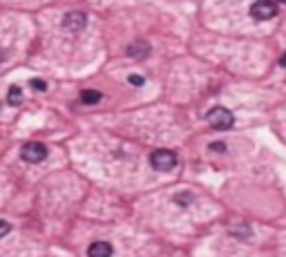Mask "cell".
I'll return each instance as SVG.
<instances>
[{
	"mask_svg": "<svg viewBox=\"0 0 286 257\" xmlns=\"http://www.w3.org/2000/svg\"><path fill=\"white\" fill-rule=\"evenodd\" d=\"M208 123H210V127H215V130H231L233 123H235V119H233V112L228 110V107H212L210 112L206 114Z\"/></svg>",
	"mask_w": 286,
	"mask_h": 257,
	"instance_id": "obj_1",
	"label": "cell"
},
{
	"mask_svg": "<svg viewBox=\"0 0 286 257\" xmlns=\"http://www.w3.org/2000/svg\"><path fill=\"white\" fill-rule=\"evenodd\" d=\"M177 163H179V159H177V154L173 150H154L150 154V166L159 172L173 170V168H177Z\"/></svg>",
	"mask_w": 286,
	"mask_h": 257,
	"instance_id": "obj_2",
	"label": "cell"
},
{
	"mask_svg": "<svg viewBox=\"0 0 286 257\" xmlns=\"http://www.w3.org/2000/svg\"><path fill=\"white\" fill-rule=\"evenodd\" d=\"M251 16L255 20H270L277 16V5L275 0H257L251 5Z\"/></svg>",
	"mask_w": 286,
	"mask_h": 257,
	"instance_id": "obj_3",
	"label": "cell"
},
{
	"mask_svg": "<svg viewBox=\"0 0 286 257\" xmlns=\"http://www.w3.org/2000/svg\"><path fill=\"white\" fill-rule=\"evenodd\" d=\"M20 152H23V159H25V161H29V163H40V161H45V157H47V148H45L40 141H29V143H25Z\"/></svg>",
	"mask_w": 286,
	"mask_h": 257,
	"instance_id": "obj_4",
	"label": "cell"
},
{
	"mask_svg": "<svg viewBox=\"0 0 286 257\" xmlns=\"http://www.w3.org/2000/svg\"><path fill=\"white\" fill-rule=\"evenodd\" d=\"M87 25V16L83 12H67L63 16V27L72 34H79L81 29H85Z\"/></svg>",
	"mask_w": 286,
	"mask_h": 257,
	"instance_id": "obj_5",
	"label": "cell"
},
{
	"mask_svg": "<svg viewBox=\"0 0 286 257\" xmlns=\"http://www.w3.org/2000/svg\"><path fill=\"white\" fill-rule=\"evenodd\" d=\"M112 244H107V241H94L87 248V257H112Z\"/></svg>",
	"mask_w": 286,
	"mask_h": 257,
	"instance_id": "obj_6",
	"label": "cell"
},
{
	"mask_svg": "<svg viewBox=\"0 0 286 257\" xmlns=\"http://www.w3.org/2000/svg\"><path fill=\"white\" fill-rule=\"evenodd\" d=\"M148 54H150V45L143 43V40H137V43H132L128 47V56H132V58H143Z\"/></svg>",
	"mask_w": 286,
	"mask_h": 257,
	"instance_id": "obj_7",
	"label": "cell"
},
{
	"mask_svg": "<svg viewBox=\"0 0 286 257\" xmlns=\"http://www.w3.org/2000/svg\"><path fill=\"white\" fill-rule=\"evenodd\" d=\"M101 99H103V94L98 90H83L81 92V101L85 103V105H96Z\"/></svg>",
	"mask_w": 286,
	"mask_h": 257,
	"instance_id": "obj_8",
	"label": "cell"
},
{
	"mask_svg": "<svg viewBox=\"0 0 286 257\" xmlns=\"http://www.w3.org/2000/svg\"><path fill=\"white\" fill-rule=\"evenodd\" d=\"M7 101H9V105H20V101H23V92H20V87L18 85H12L9 87V92H7Z\"/></svg>",
	"mask_w": 286,
	"mask_h": 257,
	"instance_id": "obj_9",
	"label": "cell"
},
{
	"mask_svg": "<svg viewBox=\"0 0 286 257\" xmlns=\"http://www.w3.org/2000/svg\"><path fill=\"white\" fill-rule=\"evenodd\" d=\"M190 202H192L190 192H181V195H177V197H175V204H179V206H188Z\"/></svg>",
	"mask_w": 286,
	"mask_h": 257,
	"instance_id": "obj_10",
	"label": "cell"
},
{
	"mask_svg": "<svg viewBox=\"0 0 286 257\" xmlns=\"http://www.w3.org/2000/svg\"><path fill=\"white\" fill-rule=\"evenodd\" d=\"M32 87L34 90H38V92H45L47 90V83H45L43 79H32Z\"/></svg>",
	"mask_w": 286,
	"mask_h": 257,
	"instance_id": "obj_11",
	"label": "cell"
},
{
	"mask_svg": "<svg viewBox=\"0 0 286 257\" xmlns=\"http://www.w3.org/2000/svg\"><path fill=\"white\" fill-rule=\"evenodd\" d=\"M128 81H130V83H132L134 87H141V85L145 83V79H143V76H139V74H132Z\"/></svg>",
	"mask_w": 286,
	"mask_h": 257,
	"instance_id": "obj_12",
	"label": "cell"
},
{
	"mask_svg": "<svg viewBox=\"0 0 286 257\" xmlns=\"http://www.w3.org/2000/svg\"><path fill=\"white\" fill-rule=\"evenodd\" d=\"M208 150H210V152H226V146H223L221 141H217V143H210Z\"/></svg>",
	"mask_w": 286,
	"mask_h": 257,
	"instance_id": "obj_13",
	"label": "cell"
},
{
	"mask_svg": "<svg viewBox=\"0 0 286 257\" xmlns=\"http://www.w3.org/2000/svg\"><path fill=\"white\" fill-rule=\"evenodd\" d=\"M12 230V226H9V222H5V219H0V239L5 237V235Z\"/></svg>",
	"mask_w": 286,
	"mask_h": 257,
	"instance_id": "obj_14",
	"label": "cell"
},
{
	"mask_svg": "<svg viewBox=\"0 0 286 257\" xmlns=\"http://www.w3.org/2000/svg\"><path fill=\"white\" fill-rule=\"evenodd\" d=\"M5 58H7V49H5V47H0V63H3Z\"/></svg>",
	"mask_w": 286,
	"mask_h": 257,
	"instance_id": "obj_15",
	"label": "cell"
},
{
	"mask_svg": "<svg viewBox=\"0 0 286 257\" xmlns=\"http://www.w3.org/2000/svg\"><path fill=\"white\" fill-rule=\"evenodd\" d=\"M279 65H282V68H286V51L282 54V58H279Z\"/></svg>",
	"mask_w": 286,
	"mask_h": 257,
	"instance_id": "obj_16",
	"label": "cell"
},
{
	"mask_svg": "<svg viewBox=\"0 0 286 257\" xmlns=\"http://www.w3.org/2000/svg\"><path fill=\"white\" fill-rule=\"evenodd\" d=\"M277 3H282V5H286V0H277Z\"/></svg>",
	"mask_w": 286,
	"mask_h": 257,
	"instance_id": "obj_17",
	"label": "cell"
}]
</instances>
